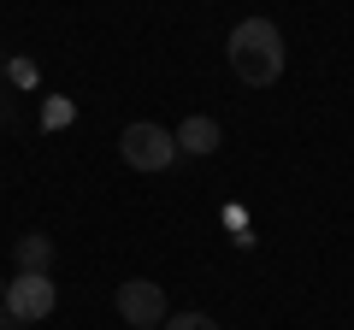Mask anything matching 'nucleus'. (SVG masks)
Instances as JSON below:
<instances>
[{
    "label": "nucleus",
    "instance_id": "6",
    "mask_svg": "<svg viewBox=\"0 0 354 330\" xmlns=\"http://www.w3.org/2000/svg\"><path fill=\"white\" fill-rule=\"evenodd\" d=\"M18 271H48L53 266V242L41 236V230H30V236H18Z\"/></svg>",
    "mask_w": 354,
    "mask_h": 330
},
{
    "label": "nucleus",
    "instance_id": "8",
    "mask_svg": "<svg viewBox=\"0 0 354 330\" xmlns=\"http://www.w3.org/2000/svg\"><path fill=\"white\" fill-rule=\"evenodd\" d=\"M0 301H6V278H0Z\"/></svg>",
    "mask_w": 354,
    "mask_h": 330
},
{
    "label": "nucleus",
    "instance_id": "3",
    "mask_svg": "<svg viewBox=\"0 0 354 330\" xmlns=\"http://www.w3.org/2000/svg\"><path fill=\"white\" fill-rule=\"evenodd\" d=\"M6 318H18V324H41V318L59 307V289H53L48 271H18L12 283H6Z\"/></svg>",
    "mask_w": 354,
    "mask_h": 330
},
{
    "label": "nucleus",
    "instance_id": "7",
    "mask_svg": "<svg viewBox=\"0 0 354 330\" xmlns=\"http://www.w3.org/2000/svg\"><path fill=\"white\" fill-rule=\"evenodd\" d=\"M165 330H218L207 313H165Z\"/></svg>",
    "mask_w": 354,
    "mask_h": 330
},
{
    "label": "nucleus",
    "instance_id": "2",
    "mask_svg": "<svg viewBox=\"0 0 354 330\" xmlns=\"http://www.w3.org/2000/svg\"><path fill=\"white\" fill-rule=\"evenodd\" d=\"M118 153H124L130 171H165V165L177 159V136L165 124H124Z\"/></svg>",
    "mask_w": 354,
    "mask_h": 330
},
{
    "label": "nucleus",
    "instance_id": "1",
    "mask_svg": "<svg viewBox=\"0 0 354 330\" xmlns=\"http://www.w3.org/2000/svg\"><path fill=\"white\" fill-rule=\"evenodd\" d=\"M225 59L248 89H272L283 77V30L272 18H242L225 41Z\"/></svg>",
    "mask_w": 354,
    "mask_h": 330
},
{
    "label": "nucleus",
    "instance_id": "5",
    "mask_svg": "<svg viewBox=\"0 0 354 330\" xmlns=\"http://www.w3.org/2000/svg\"><path fill=\"white\" fill-rule=\"evenodd\" d=\"M171 136H177V153H189V159H207V153H213L218 142H225V130H218L207 113H195V118H183V124L171 130Z\"/></svg>",
    "mask_w": 354,
    "mask_h": 330
},
{
    "label": "nucleus",
    "instance_id": "4",
    "mask_svg": "<svg viewBox=\"0 0 354 330\" xmlns=\"http://www.w3.org/2000/svg\"><path fill=\"white\" fill-rule=\"evenodd\" d=\"M113 307H118V318L124 324H136V330H153V324H165V289L160 283H148V278H130V283H118L113 289Z\"/></svg>",
    "mask_w": 354,
    "mask_h": 330
},
{
    "label": "nucleus",
    "instance_id": "9",
    "mask_svg": "<svg viewBox=\"0 0 354 330\" xmlns=\"http://www.w3.org/2000/svg\"><path fill=\"white\" fill-rule=\"evenodd\" d=\"M130 330H136V324H130Z\"/></svg>",
    "mask_w": 354,
    "mask_h": 330
}]
</instances>
